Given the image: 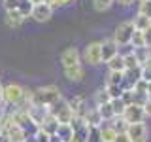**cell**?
Returning <instances> with one entry per match:
<instances>
[{
    "label": "cell",
    "instance_id": "23",
    "mask_svg": "<svg viewBox=\"0 0 151 142\" xmlns=\"http://www.w3.org/2000/svg\"><path fill=\"white\" fill-rule=\"evenodd\" d=\"M96 110L98 114H100V117H102V121H111L113 117V110H111V106H110V102L108 104H102V106H96Z\"/></svg>",
    "mask_w": 151,
    "mask_h": 142
},
{
    "label": "cell",
    "instance_id": "22",
    "mask_svg": "<svg viewBox=\"0 0 151 142\" xmlns=\"http://www.w3.org/2000/svg\"><path fill=\"white\" fill-rule=\"evenodd\" d=\"M130 46L134 47V49H142V47H145L144 32H142V30H134V34H132V38H130Z\"/></svg>",
    "mask_w": 151,
    "mask_h": 142
},
{
    "label": "cell",
    "instance_id": "36",
    "mask_svg": "<svg viewBox=\"0 0 151 142\" xmlns=\"http://www.w3.org/2000/svg\"><path fill=\"white\" fill-rule=\"evenodd\" d=\"M140 80H144V82L151 83V70H147V68H142V76H140Z\"/></svg>",
    "mask_w": 151,
    "mask_h": 142
},
{
    "label": "cell",
    "instance_id": "1",
    "mask_svg": "<svg viewBox=\"0 0 151 142\" xmlns=\"http://www.w3.org/2000/svg\"><path fill=\"white\" fill-rule=\"evenodd\" d=\"M59 101H63V93L57 85H44V87H38L32 91V104H36V106L51 108Z\"/></svg>",
    "mask_w": 151,
    "mask_h": 142
},
{
    "label": "cell",
    "instance_id": "44",
    "mask_svg": "<svg viewBox=\"0 0 151 142\" xmlns=\"http://www.w3.org/2000/svg\"><path fill=\"white\" fill-rule=\"evenodd\" d=\"M25 142H36V140H34V136H32V135H27V138H25Z\"/></svg>",
    "mask_w": 151,
    "mask_h": 142
},
{
    "label": "cell",
    "instance_id": "24",
    "mask_svg": "<svg viewBox=\"0 0 151 142\" xmlns=\"http://www.w3.org/2000/svg\"><path fill=\"white\" fill-rule=\"evenodd\" d=\"M110 101H111V99H110V95H108L106 87L98 89V91L94 93V104H96V106H102V104H108Z\"/></svg>",
    "mask_w": 151,
    "mask_h": 142
},
{
    "label": "cell",
    "instance_id": "33",
    "mask_svg": "<svg viewBox=\"0 0 151 142\" xmlns=\"http://www.w3.org/2000/svg\"><path fill=\"white\" fill-rule=\"evenodd\" d=\"M19 2H21V0H2V6H4L6 12H15L19 8Z\"/></svg>",
    "mask_w": 151,
    "mask_h": 142
},
{
    "label": "cell",
    "instance_id": "13",
    "mask_svg": "<svg viewBox=\"0 0 151 142\" xmlns=\"http://www.w3.org/2000/svg\"><path fill=\"white\" fill-rule=\"evenodd\" d=\"M64 72V78L68 80V82H81L83 80V76H85V68H83V64H79V66H74V68H64L63 70Z\"/></svg>",
    "mask_w": 151,
    "mask_h": 142
},
{
    "label": "cell",
    "instance_id": "12",
    "mask_svg": "<svg viewBox=\"0 0 151 142\" xmlns=\"http://www.w3.org/2000/svg\"><path fill=\"white\" fill-rule=\"evenodd\" d=\"M25 21H27V19H23V15L17 12V9H15V12H6V13H4V23H6L9 28H19Z\"/></svg>",
    "mask_w": 151,
    "mask_h": 142
},
{
    "label": "cell",
    "instance_id": "38",
    "mask_svg": "<svg viewBox=\"0 0 151 142\" xmlns=\"http://www.w3.org/2000/svg\"><path fill=\"white\" fill-rule=\"evenodd\" d=\"M113 142H130V140H129V136H127L125 133H117V136H115Z\"/></svg>",
    "mask_w": 151,
    "mask_h": 142
},
{
    "label": "cell",
    "instance_id": "4",
    "mask_svg": "<svg viewBox=\"0 0 151 142\" xmlns=\"http://www.w3.org/2000/svg\"><path fill=\"white\" fill-rule=\"evenodd\" d=\"M49 114L55 117L59 123H72L74 120V112H72V108L68 106V101H59L57 104H53V106L49 108Z\"/></svg>",
    "mask_w": 151,
    "mask_h": 142
},
{
    "label": "cell",
    "instance_id": "34",
    "mask_svg": "<svg viewBox=\"0 0 151 142\" xmlns=\"http://www.w3.org/2000/svg\"><path fill=\"white\" fill-rule=\"evenodd\" d=\"M49 2L51 8H63V6H68V4H72L74 0H47Z\"/></svg>",
    "mask_w": 151,
    "mask_h": 142
},
{
    "label": "cell",
    "instance_id": "3",
    "mask_svg": "<svg viewBox=\"0 0 151 142\" xmlns=\"http://www.w3.org/2000/svg\"><path fill=\"white\" fill-rule=\"evenodd\" d=\"M134 34V27H132L130 21H123L115 27V32H113V40L119 47L130 46V38Z\"/></svg>",
    "mask_w": 151,
    "mask_h": 142
},
{
    "label": "cell",
    "instance_id": "45",
    "mask_svg": "<svg viewBox=\"0 0 151 142\" xmlns=\"http://www.w3.org/2000/svg\"><path fill=\"white\" fill-rule=\"evenodd\" d=\"M147 97H151V83L147 85Z\"/></svg>",
    "mask_w": 151,
    "mask_h": 142
},
{
    "label": "cell",
    "instance_id": "41",
    "mask_svg": "<svg viewBox=\"0 0 151 142\" xmlns=\"http://www.w3.org/2000/svg\"><path fill=\"white\" fill-rule=\"evenodd\" d=\"M6 116V108H4V104L0 102V121H2V117Z\"/></svg>",
    "mask_w": 151,
    "mask_h": 142
},
{
    "label": "cell",
    "instance_id": "29",
    "mask_svg": "<svg viewBox=\"0 0 151 142\" xmlns=\"http://www.w3.org/2000/svg\"><path fill=\"white\" fill-rule=\"evenodd\" d=\"M140 15H145L151 19V0H140V8H138Z\"/></svg>",
    "mask_w": 151,
    "mask_h": 142
},
{
    "label": "cell",
    "instance_id": "43",
    "mask_svg": "<svg viewBox=\"0 0 151 142\" xmlns=\"http://www.w3.org/2000/svg\"><path fill=\"white\" fill-rule=\"evenodd\" d=\"M0 142H9V138H8L6 135H4V133H2V135H0Z\"/></svg>",
    "mask_w": 151,
    "mask_h": 142
},
{
    "label": "cell",
    "instance_id": "26",
    "mask_svg": "<svg viewBox=\"0 0 151 142\" xmlns=\"http://www.w3.org/2000/svg\"><path fill=\"white\" fill-rule=\"evenodd\" d=\"M113 0H93V8L96 9V12H108V9L111 8Z\"/></svg>",
    "mask_w": 151,
    "mask_h": 142
},
{
    "label": "cell",
    "instance_id": "8",
    "mask_svg": "<svg viewBox=\"0 0 151 142\" xmlns=\"http://www.w3.org/2000/svg\"><path fill=\"white\" fill-rule=\"evenodd\" d=\"M123 120L129 123V125H132V123H144V120H145L144 108L136 106V104H129L125 108V112H123Z\"/></svg>",
    "mask_w": 151,
    "mask_h": 142
},
{
    "label": "cell",
    "instance_id": "5",
    "mask_svg": "<svg viewBox=\"0 0 151 142\" xmlns=\"http://www.w3.org/2000/svg\"><path fill=\"white\" fill-rule=\"evenodd\" d=\"M81 61L91 66H96L102 63V55H100V42H89L85 46L83 53H81Z\"/></svg>",
    "mask_w": 151,
    "mask_h": 142
},
{
    "label": "cell",
    "instance_id": "47",
    "mask_svg": "<svg viewBox=\"0 0 151 142\" xmlns=\"http://www.w3.org/2000/svg\"><path fill=\"white\" fill-rule=\"evenodd\" d=\"M0 135H2V127H0Z\"/></svg>",
    "mask_w": 151,
    "mask_h": 142
},
{
    "label": "cell",
    "instance_id": "40",
    "mask_svg": "<svg viewBox=\"0 0 151 142\" xmlns=\"http://www.w3.org/2000/svg\"><path fill=\"white\" fill-rule=\"evenodd\" d=\"M28 2H30L32 6H38V4H49L47 0H28Z\"/></svg>",
    "mask_w": 151,
    "mask_h": 142
},
{
    "label": "cell",
    "instance_id": "11",
    "mask_svg": "<svg viewBox=\"0 0 151 142\" xmlns=\"http://www.w3.org/2000/svg\"><path fill=\"white\" fill-rule=\"evenodd\" d=\"M119 53V46L115 44L113 38H108V40L100 42V55H102V63H108L111 57H115Z\"/></svg>",
    "mask_w": 151,
    "mask_h": 142
},
{
    "label": "cell",
    "instance_id": "25",
    "mask_svg": "<svg viewBox=\"0 0 151 142\" xmlns=\"http://www.w3.org/2000/svg\"><path fill=\"white\" fill-rule=\"evenodd\" d=\"M17 12L23 15V19H28V17H30V13H32V4L28 2V0H21V2H19Z\"/></svg>",
    "mask_w": 151,
    "mask_h": 142
},
{
    "label": "cell",
    "instance_id": "16",
    "mask_svg": "<svg viewBox=\"0 0 151 142\" xmlns=\"http://www.w3.org/2000/svg\"><path fill=\"white\" fill-rule=\"evenodd\" d=\"M57 127H59V121H57L51 114H47V116L44 117V121H42L40 129H44L47 135H55V133H57Z\"/></svg>",
    "mask_w": 151,
    "mask_h": 142
},
{
    "label": "cell",
    "instance_id": "28",
    "mask_svg": "<svg viewBox=\"0 0 151 142\" xmlns=\"http://www.w3.org/2000/svg\"><path fill=\"white\" fill-rule=\"evenodd\" d=\"M106 91L110 99H121L123 97V87L121 85H106Z\"/></svg>",
    "mask_w": 151,
    "mask_h": 142
},
{
    "label": "cell",
    "instance_id": "19",
    "mask_svg": "<svg viewBox=\"0 0 151 142\" xmlns=\"http://www.w3.org/2000/svg\"><path fill=\"white\" fill-rule=\"evenodd\" d=\"M117 136V131L111 125H100V140L102 142H113Z\"/></svg>",
    "mask_w": 151,
    "mask_h": 142
},
{
    "label": "cell",
    "instance_id": "15",
    "mask_svg": "<svg viewBox=\"0 0 151 142\" xmlns=\"http://www.w3.org/2000/svg\"><path fill=\"white\" fill-rule=\"evenodd\" d=\"M83 121L87 123L89 127H100L102 125V117H100V114H98V110L96 108H89L87 110V114L83 116Z\"/></svg>",
    "mask_w": 151,
    "mask_h": 142
},
{
    "label": "cell",
    "instance_id": "6",
    "mask_svg": "<svg viewBox=\"0 0 151 142\" xmlns=\"http://www.w3.org/2000/svg\"><path fill=\"white\" fill-rule=\"evenodd\" d=\"M125 135L129 136L130 142H147L149 140V129L145 123H132L127 127Z\"/></svg>",
    "mask_w": 151,
    "mask_h": 142
},
{
    "label": "cell",
    "instance_id": "32",
    "mask_svg": "<svg viewBox=\"0 0 151 142\" xmlns=\"http://www.w3.org/2000/svg\"><path fill=\"white\" fill-rule=\"evenodd\" d=\"M32 136H34L36 142H49V136H51V135H47L44 129H40V127H38V129H34Z\"/></svg>",
    "mask_w": 151,
    "mask_h": 142
},
{
    "label": "cell",
    "instance_id": "31",
    "mask_svg": "<svg viewBox=\"0 0 151 142\" xmlns=\"http://www.w3.org/2000/svg\"><path fill=\"white\" fill-rule=\"evenodd\" d=\"M123 83V72H110L106 85H121Z\"/></svg>",
    "mask_w": 151,
    "mask_h": 142
},
{
    "label": "cell",
    "instance_id": "42",
    "mask_svg": "<svg viewBox=\"0 0 151 142\" xmlns=\"http://www.w3.org/2000/svg\"><path fill=\"white\" fill-rule=\"evenodd\" d=\"M117 2H119L121 6H130V4L134 2V0H117Z\"/></svg>",
    "mask_w": 151,
    "mask_h": 142
},
{
    "label": "cell",
    "instance_id": "39",
    "mask_svg": "<svg viewBox=\"0 0 151 142\" xmlns=\"http://www.w3.org/2000/svg\"><path fill=\"white\" fill-rule=\"evenodd\" d=\"M142 68H147V70H151V59H145L144 63H142Z\"/></svg>",
    "mask_w": 151,
    "mask_h": 142
},
{
    "label": "cell",
    "instance_id": "46",
    "mask_svg": "<svg viewBox=\"0 0 151 142\" xmlns=\"http://www.w3.org/2000/svg\"><path fill=\"white\" fill-rule=\"evenodd\" d=\"M0 102H2V82H0Z\"/></svg>",
    "mask_w": 151,
    "mask_h": 142
},
{
    "label": "cell",
    "instance_id": "48",
    "mask_svg": "<svg viewBox=\"0 0 151 142\" xmlns=\"http://www.w3.org/2000/svg\"><path fill=\"white\" fill-rule=\"evenodd\" d=\"M70 142H78V140H70Z\"/></svg>",
    "mask_w": 151,
    "mask_h": 142
},
{
    "label": "cell",
    "instance_id": "30",
    "mask_svg": "<svg viewBox=\"0 0 151 142\" xmlns=\"http://www.w3.org/2000/svg\"><path fill=\"white\" fill-rule=\"evenodd\" d=\"M111 121H113V123H111V127H113V129H115L117 133H125V131H127V127H129V123L123 120V117H113Z\"/></svg>",
    "mask_w": 151,
    "mask_h": 142
},
{
    "label": "cell",
    "instance_id": "7",
    "mask_svg": "<svg viewBox=\"0 0 151 142\" xmlns=\"http://www.w3.org/2000/svg\"><path fill=\"white\" fill-rule=\"evenodd\" d=\"M60 64L64 68H74V66L81 64V53L78 51V47H66V49L60 53Z\"/></svg>",
    "mask_w": 151,
    "mask_h": 142
},
{
    "label": "cell",
    "instance_id": "21",
    "mask_svg": "<svg viewBox=\"0 0 151 142\" xmlns=\"http://www.w3.org/2000/svg\"><path fill=\"white\" fill-rule=\"evenodd\" d=\"M123 61H125V70L140 68V63H138V59H136L134 51H130V53H125V55H123Z\"/></svg>",
    "mask_w": 151,
    "mask_h": 142
},
{
    "label": "cell",
    "instance_id": "14",
    "mask_svg": "<svg viewBox=\"0 0 151 142\" xmlns=\"http://www.w3.org/2000/svg\"><path fill=\"white\" fill-rule=\"evenodd\" d=\"M55 135L59 136L60 142H70V140H74V131H72V125H70V123H59Z\"/></svg>",
    "mask_w": 151,
    "mask_h": 142
},
{
    "label": "cell",
    "instance_id": "10",
    "mask_svg": "<svg viewBox=\"0 0 151 142\" xmlns=\"http://www.w3.org/2000/svg\"><path fill=\"white\" fill-rule=\"evenodd\" d=\"M68 106L72 108L74 117H78V120H83V116L89 110V108H87V101H85V97H81V95H74V97L68 101Z\"/></svg>",
    "mask_w": 151,
    "mask_h": 142
},
{
    "label": "cell",
    "instance_id": "35",
    "mask_svg": "<svg viewBox=\"0 0 151 142\" xmlns=\"http://www.w3.org/2000/svg\"><path fill=\"white\" fill-rule=\"evenodd\" d=\"M144 114H145V117H151V97H147V101H145L144 106Z\"/></svg>",
    "mask_w": 151,
    "mask_h": 142
},
{
    "label": "cell",
    "instance_id": "27",
    "mask_svg": "<svg viewBox=\"0 0 151 142\" xmlns=\"http://www.w3.org/2000/svg\"><path fill=\"white\" fill-rule=\"evenodd\" d=\"M85 142H102L100 140V127H89V135Z\"/></svg>",
    "mask_w": 151,
    "mask_h": 142
},
{
    "label": "cell",
    "instance_id": "18",
    "mask_svg": "<svg viewBox=\"0 0 151 142\" xmlns=\"http://www.w3.org/2000/svg\"><path fill=\"white\" fill-rule=\"evenodd\" d=\"M130 23H132V27H134V30H142V32H144L145 28L151 25V19L145 17V15H140V13H136L134 19H132Z\"/></svg>",
    "mask_w": 151,
    "mask_h": 142
},
{
    "label": "cell",
    "instance_id": "2",
    "mask_svg": "<svg viewBox=\"0 0 151 142\" xmlns=\"http://www.w3.org/2000/svg\"><path fill=\"white\" fill-rule=\"evenodd\" d=\"M23 97H25V87L19 83H6L2 85V104L4 106H13L19 108L23 104Z\"/></svg>",
    "mask_w": 151,
    "mask_h": 142
},
{
    "label": "cell",
    "instance_id": "20",
    "mask_svg": "<svg viewBox=\"0 0 151 142\" xmlns=\"http://www.w3.org/2000/svg\"><path fill=\"white\" fill-rule=\"evenodd\" d=\"M110 106L113 110V116H115V117H123V112H125V108H127V104H125L123 99H111Z\"/></svg>",
    "mask_w": 151,
    "mask_h": 142
},
{
    "label": "cell",
    "instance_id": "17",
    "mask_svg": "<svg viewBox=\"0 0 151 142\" xmlns=\"http://www.w3.org/2000/svg\"><path fill=\"white\" fill-rule=\"evenodd\" d=\"M106 64H108V68H110V72H125V61H123L121 53H117L115 57H111Z\"/></svg>",
    "mask_w": 151,
    "mask_h": 142
},
{
    "label": "cell",
    "instance_id": "9",
    "mask_svg": "<svg viewBox=\"0 0 151 142\" xmlns=\"http://www.w3.org/2000/svg\"><path fill=\"white\" fill-rule=\"evenodd\" d=\"M53 9L49 4H38V6H32V13L30 17L38 23H47L51 17H53Z\"/></svg>",
    "mask_w": 151,
    "mask_h": 142
},
{
    "label": "cell",
    "instance_id": "37",
    "mask_svg": "<svg viewBox=\"0 0 151 142\" xmlns=\"http://www.w3.org/2000/svg\"><path fill=\"white\" fill-rule=\"evenodd\" d=\"M144 38H145V46H151V25L144 30Z\"/></svg>",
    "mask_w": 151,
    "mask_h": 142
}]
</instances>
